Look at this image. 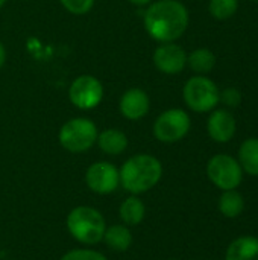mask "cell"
<instances>
[{
    "instance_id": "obj_1",
    "label": "cell",
    "mask_w": 258,
    "mask_h": 260,
    "mask_svg": "<svg viewBox=\"0 0 258 260\" xmlns=\"http://www.w3.org/2000/svg\"><path fill=\"white\" fill-rule=\"evenodd\" d=\"M144 29L158 43H175L189 26V11L178 0H157L149 3L144 17Z\"/></svg>"
},
{
    "instance_id": "obj_2",
    "label": "cell",
    "mask_w": 258,
    "mask_h": 260,
    "mask_svg": "<svg viewBox=\"0 0 258 260\" xmlns=\"http://www.w3.org/2000/svg\"><path fill=\"white\" fill-rule=\"evenodd\" d=\"M120 186L131 195H141L154 189L163 177L161 161L151 154H135L119 169Z\"/></svg>"
},
{
    "instance_id": "obj_3",
    "label": "cell",
    "mask_w": 258,
    "mask_h": 260,
    "mask_svg": "<svg viewBox=\"0 0 258 260\" xmlns=\"http://www.w3.org/2000/svg\"><path fill=\"white\" fill-rule=\"evenodd\" d=\"M65 224L70 236L87 247L100 244L106 230L103 215L90 206H78L71 209L67 215Z\"/></svg>"
},
{
    "instance_id": "obj_4",
    "label": "cell",
    "mask_w": 258,
    "mask_h": 260,
    "mask_svg": "<svg viewBox=\"0 0 258 260\" xmlns=\"http://www.w3.org/2000/svg\"><path fill=\"white\" fill-rule=\"evenodd\" d=\"M97 136V126L91 119L75 117L67 120L61 126L58 133V140L65 151L73 154H82L96 145Z\"/></svg>"
},
{
    "instance_id": "obj_5",
    "label": "cell",
    "mask_w": 258,
    "mask_h": 260,
    "mask_svg": "<svg viewBox=\"0 0 258 260\" xmlns=\"http://www.w3.org/2000/svg\"><path fill=\"white\" fill-rule=\"evenodd\" d=\"M219 88L207 76L196 75L190 78L182 90L186 105L195 113H208L219 104Z\"/></svg>"
},
{
    "instance_id": "obj_6",
    "label": "cell",
    "mask_w": 258,
    "mask_h": 260,
    "mask_svg": "<svg viewBox=\"0 0 258 260\" xmlns=\"http://www.w3.org/2000/svg\"><path fill=\"white\" fill-rule=\"evenodd\" d=\"M190 116L181 108L163 111L154 122V136L161 143H175L184 139L190 131Z\"/></svg>"
},
{
    "instance_id": "obj_7",
    "label": "cell",
    "mask_w": 258,
    "mask_h": 260,
    "mask_svg": "<svg viewBox=\"0 0 258 260\" xmlns=\"http://www.w3.org/2000/svg\"><path fill=\"white\" fill-rule=\"evenodd\" d=\"M207 175L216 187L222 190H233L242 183L243 169L234 157L217 154L210 158L207 165Z\"/></svg>"
},
{
    "instance_id": "obj_8",
    "label": "cell",
    "mask_w": 258,
    "mask_h": 260,
    "mask_svg": "<svg viewBox=\"0 0 258 260\" xmlns=\"http://www.w3.org/2000/svg\"><path fill=\"white\" fill-rule=\"evenodd\" d=\"M68 99L79 110H93L103 99V85L93 75H81L70 84Z\"/></svg>"
},
{
    "instance_id": "obj_9",
    "label": "cell",
    "mask_w": 258,
    "mask_h": 260,
    "mask_svg": "<svg viewBox=\"0 0 258 260\" xmlns=\"http://www.w3.org/2000/svg\"><path fill=\"white\" fill-rule=\"evenodd\" d=\"M87 187L97 195H109L120 186L119 169L109 161H96L85 172Z\"/></svg>"
},
{
    "instance_id": "obj_10",
    "label": "cell",
    "mask_w": 258,
    "mask_h": 260,
    "mask_svg": "<svg viewBox=\"0 0 258 260\" xmlns=\"http://www.w3.org/2000/svg\"><path fill=\"white\" fill-rule=\"evenodd\" d=\"M154 64L164 75H178L187 66L186 50L175 43H161L154 52Z\"/></svg>"
},
{
    "instance_id": "obj_11",
    "label": "cell",
    "mask_w": 258,
    "mask_h": 260,
    "mask_svg": "<svg viewBox=\"0 0 258 260\" xmlns=\"http://www.w3.org/2000/svg\"><path fill=\"white\" fill-rule=\"evenodd\" d=\"M151 101L144 90L129 88L126 90L119 102L120 114L128 120H140L149 113Z\"/></svg>"
},
{
    "instance_id": "obj_12",
    "label": "cell",
    "mask_w": 258,
    "mask_h": 260,
    "mask_svg": "<svg viewBox=\"0 0 258 260\" xmlns=\"http://www.w3.org/2000/svg\"><path fill=\"white\" fill-rule=\"evenodd\" d=\"M236 128H237L236 119L227 110H214L208 117L207 131L214 142L219 143L230 142L236 134Z\"/></svg>"
},
{
    "instance_id": "obj_13",
    "label": "cell",
    "mask_w": 258,
    "mask_h": 260,
    "mask_svg": "<svg viewBox=\"0 0 258 260\" xmlns=\"http://www.w3.org/2000/svg\"><path fill=\"white\" fill-rule=\"evenodd\" d=\"M132 241H134L132 233L129 227L125 224H114L111 227H106L102 239V242H105V245L116 253L128 251L132 245Z\"/></svg>"
},
{
    "instance_id": "obj_14",
    "label": "cell",
    "mask_w": 258,
    "mask_h": 260,
    "mask_svg": "<svg viewBox=\"0 0 258 260\" xmlns=\"http://www.w3.org/2000/svg\"><path fill=\"white\" fill-rule=\"evenodd\" d=\"M96 143L106 155H120L128 148V137L123 131L117 128H108L99 133Z\"/></svg>"
},
{
    "instance_id": "obj_15",
    "label": "cell",
    "mask_w": 258,
    "mask_h": 260,
    "mask_svg": "<svg viewBox=\"0 0 258 260\" xmlns=\"http://www.w3.org/2000/svg\"><path fill=\"white\" fill-rule=\"evenodd\" d=\"M119 216L128 227H135L143 222L146 216V206L138 195H129L119 207Z\"/></svg>"
},
{
    "instance_id": "obj_16",
    "label": "cell",
    "mask_w": 258,
    "mask_h": 260,
    "mask_svg": "<svg viewBox=\"0 0 258 260\" xmlns=\"http://www.w3.org/2000/svg\"><path fill=\"white\" fill-rule=\"evenodd\" d=\"M225 260H258V238L242 236L233 241Z\"/></svg>"
},
{
    "instance_id": "obj_17",
    "label": "cell",
    "mask_w": 258,
    "mask_h": 260,
    "mask_svg": "<svg viewBox=\"0 0 258 260\" xmlns=\"http://www.w3.org/2000/svg\"><path fill=\"white\" fill-rule=\"evenodd\" d=\"M237 161L245 172L258 177V139H248L242 143Z\"/></svg>"
},
{
    "instance_id": "obj_18",
    "label": "cell",
    "mask_w": 258,
    "mask_h": 260,
    "mask_svg": "<svg viewBox=\"0 0 258 260\" xmlns=\"http://www.w3.org/2000/svg\"><path fill=\"white\" fill-rule=\"evenodd\" d=\"M245 207L243 197L236 190H224L220 200H219V210L227 218H237Z\"/></svg>"
},
{
    "instance_id": "obj_19",
    "label": "cell",
    "mask_w": 258,
    "mask_h": 260,
    "mask_svg": "<svg viewBox=\"0 0 258 260\" xmlns=\"http://www.w3.org/2000/svg\"><path fill=\"white\" fill-rule=\"evenodd\" d=\"M187 64L196 73H208L216 64V56L210 49H195L190 55H187Z\"/></svg>"
},
{
    "instance_id": "obj_20",
    "label": "cell",
    "mask_w": 258,
    "mask_h": 260,
    "mask_svg": "<svg viewBox=\"0 0 258 260\" xmlns=\"http://www.w3.org/2000/svg\"><path fill=\"white\" fill-rule=\"evenodd\" d=\"M239 0H210V14L217 20H227L237 12Z\"/></svg>"
},
{
    "instance_id": "obj_21",
    "label": "cell",
    "mask_w": 258,
    "mask_h": 260,
    "mask_svg": "<svg viewBox=\"0 0 258 260\" xmlns=\"http://www.w3.org/2000/svg\"><path fill=\"white\" fill-rule=\"evenodd\" d=\"M62 8L73 15H84L94 6V0H59Z\"/></svg>"
},
{
    "instance_id": "obj_22",
    "label": "cell",
    "mask_w": 258,
    "mask_h": 260,
    "mask_svg": "<svg viewBox=\"0 0 258 260\" xmlns=\"http://www.w3.org/2000/svg\"><path fill=\"white\" fill-rule=\"evenodd\" d=\"M59 260H108L102 253L90 248H78L67 251Z\"/></svg>"
},
{
    "instance_id": "obj_23",
    "label": "cell",
    "mask_w": 258,
    "mask_h": 260,
    "mask_svg": "<svg viewBox=\"0 0 258 260\" xmlns=\"http://www.w3.org/2000/svg\"><path fill=\"white\" fill-rule=\"evenodd\" d=\"M220 101H222L225 105H228V107H236V105H239L240 101H242L240 91L236 90V88H227L225 91H222V93L219 94V102H220Z\"/></svg>"
},
{
    "instance_id": "obj_24",
    "label": "cell",
    "mask_w": 258,
    "mask_h": 260,
    "mask_svg": "<svg viewBox=\"0 0 258 260\" xmlns=\"http://www.w3.org/2000/svg\"><path fill=\"white\" fill-rule=\"evenodd\" d=\"M5 61H6V49H5L3 43L0 41V70L5 66Z\"/></svg>"
},
{
    "instance_id": "obj_25",
    "label": "cell",
    "mask_w": 258,
    "mask_h": 260,
    "mask_svg": "<svg viewBox=\"0 0 258 260\" xmlns=\"http://www.w3.org/2000/svg\"><path fill=\"white\" fill-rule=\"evenodd\" d=\"M134 6H148L152 0H128Z\"/></svg>"
},
{
    "instance_id": "obj_26",
    "label": "cell",
    "mask_w": 258,
    "mask_h": 260,
    "mask_svg": "<svg viewBox=\"0 0 258 260\" xmlns=\"http://www.w3.org/2000/svg\"><path fill=\"white\" fill-rule=\"evenodd\" d=\"M5 3H6V0H0V9L3 8V5H5Z\"/></svg>"
},
{
    "instance_id": "obj_27",
    "label": "cell",
    "mask_w": 258,
    "mask_h": 260,
    "mask_svg": "<svg viewBox=\"0 0 258 260\" xmlns=\"http://www.w3.org/2000/svg\"><path fill=\"white\" fill-rule=\"evenodd\" d=\"M169 260H176V259H169Z\"/></svg>"
},
{
    "instance_id": "obj_28",
    "label": "cell",
    "mask_w": 258,
    "mask_h": 260,
    "mask_svg": "<svg viewBox=\"0 0 258 260\" xmlns=\"http://www.w3.org/2000/svg\"><path fill=\"white\" fill-rule=\"evenodd\" d=\"M255 2H258V0H255Z\"/></svg>"
}]
</instances>
